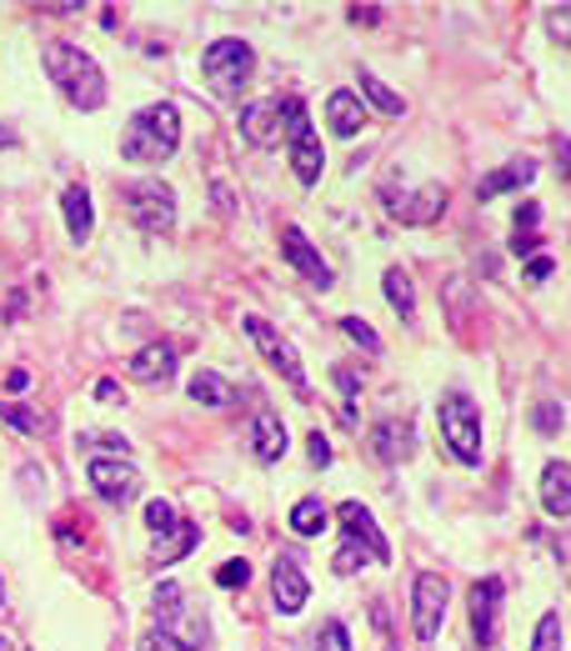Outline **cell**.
I'll return each mask as SVG.
<instances>
[{
	"label": "cell",
	"instance_id": "obj_19",
	"mask_svg": "<svg viewBox=\"0 0 571 651\" xmlns=\"http://www.w3.org/2000/svg\"><path fill=\"white\" fill-rule=\"evenodd\" d=\"M170 371H176V351H170L166 341H150V346H140L136 356H130V376L146 381V386L170 381Z\"/></svg>",
	"mask_w": 571,
	"mask_h": 651
},
{
	"label": "cell",
	"instance_id": "obj_9",
	"mask_svg": "<svg viewBox=\"0 0 571 651\" xmlns=\"http://www.w3.org/2000/svg\"><path fill=\"white\" fill-rule=\"evenodd\" d=\"M446 576H436V571H421L416 581H411V627H416V641L421 647H431L441 631V621H446Z\"/></svg>",
	"mask_w": 571,
	"mask_h": 651
},
{
	"label": "cell",
	"instance_id": "obj_23",
	"mask_svg": "<svg viewBox=\"0 0 571 651\" xmlns=\"http://www.w3.org/2000/svg\"><path fill=\"white\" fill-rule=\"evenodd\" d=\"M60 206H66V230L70 240H90V230H96V210H90V190L86 186H66V196H60Z\"/></svg>",
	"mask_w": 571,
	"mask_h": 651
},
{
	"label": "cell",
	"instance_id": "obj_36",
	"mask_svg": "<svg viewBox=\"0 0 571 651\" xmlns=\"http://www.w3.org/2000/svg\"><path fill=\"white\" fill-rule=\"evenodd\" d=\"M547 30H551V40H561V46L571 50V6H551L547 10Z\"/></svg>",
	"mask_w": 571,
	"mask_h": 651
},
{
	"label": "cell",
	"instance_id": "obj_6",
	"mask_svg": "<svg viewBox=\"0 0 571 651\" xmlns=\"http://www.w3.org/2000/svg\"><path fill=\"white\" fill-rule=\"evenodd\" d=\"M286 150H291V170H296L301 186H316L321 170H326V150H321L316 126H311L306 106L296 96H286Z\"/></svg>",
	"mask_w": 571,
	"mask_h": 651
},
{
	"label": "cell",
	"instance_id": "obj_34",
	"mask_svg": "<svg viewBox=\"0 0 571 651\" xmlns=\"http://www.w3.org/2000/svg\"><path fill=\"white\" fill-rule=\"evenodd\" d=\"M0 421H6L10 431H20V436H30V431H40V416L30 406H0Z\"/></svg>",
	"mask_w": 571,
	"mask_h": 651
},
{
	"label": "cell",
	"instance_id": "obj_28",
	"mask_svg": "<svg viewBox=\"0 0 571 651\" xmlns=\"http://www.w3.org/2000/svg\"><path fill=\"white\" fill-rule=\"evenodd\" d=\"M291 531H296V536H321V531H326V506H321L316 496H301L296 506H291Z\"/></svg>",
	"mask_w": 571,
	"mask_h": 651
},
{
	"label": "cell",
	"instance_id": "obj_17",
	"mask_svg": "<svg viewBox=\"0 0 571 651\" xmlns=\"http://www.w3.org/2000/svg\"><path fill=\"white\" fill-rule=\"evenodd\" d=\"M531 180H536V156H516V160H506V166H496L491 176H481L476 196L491 200V196H501V190H526Z\"/></svg>",
	"mask_w": 571,
	"mask_h": 651
},
{
	"label": "cell",
	"instance_id": "obj_18",
	"mask_svg": "<svg viewBox=\"0 0 571 651\" xmlns=\"http://www.w3.org/2000/svg\"><path fill=\"white\" fill-rule=\"evenodd\" d=\"M541 506H547V516H571V466L567 461H547L541 466Z\"/></svg>",
	"mask_w": 571,
	"mask_h": 651
},
{
	"label": "cell",
	"instance_id": "obj_11",
	"mask_svg": "<svg viewBox=\"0 0 571 651\" xmlns=\"http://www.w3.org/2000/svg\"><path fill=\"white\" fill-rule=\"evenodd\" d=\"M86 481H90V491H96V496L120 501V506H126V501L140 491V471L130 466L126 456H90L86 461Z\"/></svg>",
	"mask_w": 571,
	"mask_h": 651
},
{
	"label": "cell",
	"instance_id": "obj_45",
	"mask_svg": "<svg viewBox=\"0 0 571 651\" xmlns=\"http://www.w3.org/2000/svg\"><path fill=\"white\" fill-rule=\"evenodd\" d=\"M26 386H30V371H26V366H16V371L6 376V391H16V396H20Z\"/></svg>",
	"mask_w": 571,
	"mask_h": 651
},
{
	"label": "cell",
	"instance_id": "obj_3",
	"mask_svg": "<svg viewBox=\"0 0 571 651\" xmlns=\"http://www.w3.org/2000/svg\"><path fill=\"white\" fill-rule=\"evenodd\" d=\"M336 516H341V551H336V561H331V571H336V576H351V571L366 566V561L386 566L391 546H386V536H381L376 516H371L361 501H341Z\"/></svg>",
	"mask_w": 571,
	"mask_h": 651
},
{
	"label": "cell",
	"instance_id": "obj_4",
	"mask_svg": "<svg viewBox=\"0 0 571 651\" xmlns=\"http://www.w3.org/2000/svg\"><path fill=\"white\" fill-rule=\"evenodd\" d=\"M436 421H441V441L461 466H481V411L466 391H441L436 401Z\"/></svg>",
	"mask_w": 571,
	"mask_h": 651
},
{
	"label": "cell",
	"instance_id": "obj_49",
	"mask_svg": "<svg viewBox=\"0 0 571 651\" xmlns=\"http://www.w3.org/2000/svg\"><path fill=\"white\" fill-rule=\"evenodd\" d=\"M0 651H16V647H10V641H6V637H0Z\"/></svg>",
	"mask_w": 571,
	"mask_h": 651
},
{
	"label": "cell",
	"instance_id": "obj_15",
	"mask_svg": "<svg viewBox=\"0 0 571 651\" xmlns=\"http://www.w3.org/2000/svg\"><path fill=\"white\" fill-rule=\"evenodd\" d=\"M270 596H276L280 617H296V611L306 606L311 581H306V571H301L296 556H276V566H270Z\"/></svg>",
	"mask_w": 571,
	"mask_h": 651
},
{
	"label": "cell",
	"instance_id": "obj_8",
	"mask_svg": "<svg viewBox=\"0 0 571 651\" xmlns=\"http://www.w3.org/2000/svg\"><path fill=\"white\" fill-rule=\"evenodd\" d=\"M240 326H246V336L256 341V351L270 361V371H276L280 381H286L291 391H301L306 396V366H301V356H296V346H291L286 336H280L276 326H270L266 316H240Z\"/></svg>",
	"mask_w": 571,
	"mask_h": 651
},
{
	"label": "cell",
	"instance_id": "obj_50",
	"mask_svg": "<svg viewBox=\"0 0 571 651\" xmlns=\"http://www.w3.org/2000/svg\"><path fill=\"white\" fill-rule=\"evenodd\" d=\"M0 596H6V586H0Z\"/></svg>",
	"mask_w": 571,
	"mask_h": 651
},
{
	"label": "cell",
	"instance_id": "obj_47",
	"mask_svg": "<svg viewBox=\"0 0 571 651\" xmlns=\"http://www.w3.org/2000/svg\"><path fill=\"white\" fill-rule=\"evenodd\" d=\"M557 166L561 176H571V140H557Z\"/></svg>",
	"mask_w": 571,
	"mask_h": 651
},
{
	"label": "cell",
	"instance_id": "obj_37",
	"mask_svg": "<svg viewBox=\"0 0 571 651\" xmlns=\"http://www.w3.org/2000/svg\"><path fill=\"white\" fill-rule=\"evenodd\" d=\"M246 581H250V566H246V561H220V566H216V586L236 591V586H246Z\"/></svg>",
	"mask_w": 571,
	"mask_h": 651
},
{
	"label": "cell",
	"instance_id": "obj_20",
	"mask_svg": "<svg viewBox=\"0 0 571 651\" xmlns=\"http://www.w3.org/2000/svg\"><path fill=\"white\" fill-rule=\"evenodd\" d=\"M286 421L270 416V411H260L256 421H250V451H256V461H280L286 456Z\"/></svg>",
	"mask_w": 571,
	"mask_h": 651
},
{
	"label": "cell",
	"instance_id": "obj_48",
	"mask_svg": "<svg viewBox=\"0 0 571 651\" xmlns=\"http://www.w3.org/2000/svg\"><path fill=\"white\" fill-rule=\"evenodd\" d=\"M6 146H16V136H10V130L0 126V150H6Z\"/></svg>",
	"mask_w": 571,
	"mask_h": 651
},
{
	"label": "cell",
	"instance_id": "obj_16",
	"mask_svg": "<svg viewBox=\"0 0 571 651\" xmlns=\"http://www.w3.org/2000/svg\"><path fill=\"white\" fill-rule=\"evenodd\" d=\"M240 136L250 146H276L286 136V100H256L240 110Z\"/></svg>",
	"mask_w": 571,
	"mask_h": 651
},
{
	"label": "cell",
	"instance_id": "obj_33",
	"mask_svg": "<svg viewBox=\"0 0 571 651\" xmlns=\"http://www.w3.org/2000/svg\"><path fill=\"white\" fill-rule=\"evenodd\" d=\"M341 331H346V336L356 341L361 351H371V356H376V351H381V336H376V331H371L361 316H341Z\"/></svg>",
	"mask_w": 571,
	"mask_h": 651
},
{
	"label": "cell",
	"instance_id": "obj_2",
	"mask_svg": "<svg viewBox=\"0 0 571 651\" xmlns=\"http://www.w3.org/2000/svg\"><path fill=\"white\" fill-rule=\"evenodd\" d=\"M46 76L56 80L60 96H66L70 106H80V110L106 106V76H100L96 56H86L80 46H66V40L46 46Z\"/></svg>",
	"mask_w": 571,
	"mask_h": 651
},
{
	"label": "cell",
	"instance_id": "obj_44",
	"mask_svg": "<svg viewBox=\"0 0 571 651\" xmlns=\"http://www.w3.org/2000/svg\"><path fill=\"white\" fill-rule=\"evenodd\" d=\"M96 401H126V391L116 381H96Z\"/></svg>",
	"mask_w": 571,
	"mask_h": 651
},
{
	"label": "cell",
	"instance_id": "obj_14",
	"mask_svg": "<svg viewBox=\"0 0 571 651\" xmlns=\"http://www.w3.org/2000/svg\"><path fill=\"white\" fill-rule=\"evenodd\" d=\"M501 596H506L501 576H481L476 586H471V596H466V611H471V637H476L481 647H491V641H496V611H501Z\"/></svg>",
	"mask_w": 571,
	"mask_h": 651
},
{
	"label": "cell",
	"instance_id": "obj_38",
	"mask_svg": "<svg viewBox=\"0 0 571 651\" xmlns=\"http://www.w3.org/2000/svg\"><path fill=\"white\" fill-rule=\"evenodd\" d=\"M80 451H116V456H126V436H106V431H86L80 436Z\"/></svg>",
	"mask_w": 571,
	"mask_h": 651
},
{
	"label": "cell",
	"instance_id": "obj_39",
	"mask_svg": "<svg viewBox=\"0 0 571 651\" xmlns=\"http://www.w3.org/2000/svg\"><path fill=\"white\" fill-rule=\"evenodd\" d=\"M561 421H567V416H561V406H557V401H541V406L531 411V426H536L541 436H551V431H557Z\"/></svg>",
	"mask_w": 571,
	"mask_h": 651
},
{
	"label": "cell",
	"instance_id": "obj_13",
	"mask_svg": "<svg viewBox=\"0 0 571 651\" xmlns=\"http://www.w3.org/2000/svg\"><path fill=\"white\" fill-rule=\"evenodd\" d=\"M366 446H371V456H376L381 466H396V461H406L411 451H416V431H411L406 416H381L376 426H371Z\"/></svg>",
	"mask_w": 571,
	"mask_h": 651
},
{
	"label": "cell",
	"instance_id": "obj_25",
	"mask_svg": "<svg viewBox=\"0 0 571 651\" xmlns=\"http://www.w3.org/2000/svg\"><path fill=\"white\" fill-rule=\"evenodd\" d=\"M541 206L536 200H526V206L516 210V226H511V250L516 256H536V246H541Z\"/></svg>",
	"mask_w": 571,
	"mask_h": 651
},
{
	"label": "cell",
	"instance_id": "obj_27",
	"mask_svg": "<svg viewBox=\"0 0 571 651\" xmlns=\"http://www.w3.org/2000/svg\"><path fill=\"white\" fill-rule=\"evenodd\" d=\"M361 96H366V100H361V106H376L381 116H401V110H406V100H401L396 90L386 86V80H376V76H371V70H361Z\"/></svg>",
	"mask_w": 571,
	"mask_h": 651
},
{
	"label": "cell",
	"instance_id": "obj_1",
	"mask_svg": "<svg viewBox=\"0 0 571 651\" xmlns=\"http://www.w3.org/2000/svg\"><path fill=\"white\" fill-rule=\"evenodd\" d=\"M180 146V110L170 100H156V106L136 110L120 130V160L130 166H166Z\"/></svg>",
	"mask_w": 571,
	"mask_h": 651
},
{
	"label": "cell",
	"instance_id": "obj_22",
	"mask_svg": "<svg viewBox=\"0 0 571 651\" xmlns=\"http://www.w3.org/2000/svg\"><path fill=\"white\" fill-rule=\"evenodd\" d=\"M361 116H366V106H361V96H351V90H331L326 100V126L331 136H356L361 130Z\"/></svg>",
	"mask_w": 571,
	"mask_h": 651
},
{
	"label": "cell",
	"instance_id": "obj_43",
	"mask_svg": "<svg viewBox=\"0 0 571 651\" xmlns=\"http://www.w3.org/2000/svg\"><path fill=\"white\" fill-rule=\"evenodd\" d=\"M346 16H351V26H376V20H381V6H351Z\"/></svg>",
	"mask_w": 571,
	"mask_h": 651
},
{
	"label": "cell",
	"instance_id": "obj_32",
	"mask_svg": "<svg viewBox=\"0 0 571 651\" xmlns=\"http://www.w3.org/2000/svg\"><path fill=\"white\" fill-rule=\"evenodd\" d=\"M316 651H351V631H346V621H321V631H316Z\"/></svg>",
	"mask_w": 571,
	"mask_h": 651
},
{
	"label": "cell",
	"instance_id": "obj_21",
	"mask_svg": "<svg viewBox=\"0 0 571 651\" xmlns=\"http://www.w3.org/2000/svg\"><path fill=\"white\" fill-rule=\"evenodd\" d=\"M196 541H200V526H196V521L180 516L176 526L160 531V536H156V546H150V561H156V566H170V561H180L186 551H196Z\"/></svg>",
	"mask_w": 571,
	"mask_h": 651
},
{
	"label": "cell",
	"instance_id": "obj_31",
	"mask_svg": "<svg viewBox=\"0 0 571 651\" xmlns=\"http://www.w3.org/2000/svg\"><path fill=\"white\" fill-rule=\"evenodd\" d=\"M466 296H471V280L466 276H451L446 280V306H451V326L466 331Z\"/></svg>",
	"mask_w": 571,
	"mask_h": 651
},
{
	"label": "cell",
	"instance_id": "obj_30",
	"mask_svg": "<svg viewBox=\"0 0 571 651\" xmlns=\"http://www.w3.org/2000/svg\"><path fill=\"white\" fill-rule=\"evenodd\" d=\"M336 386H341V401H346V406H341V421H346V426H356V396H361V376L356 371H346V366H336Z\"/></svg>",
	"mask_w": 571,
	"mask_h": 651
},
{
	"label": "cell",
	"instance_id": "obj_12",
	"mask_svg": "<svg viewBox=\"0 0 571 651\" xmlns=\"http://www.w3.org/2000/svg\"><path fill=\"white\" fill-rule=\"evenodd\" d=\"M280 256H286V266H291V270H301V276H306L316 290H331L336 270H331V260L321 256L316 246H311L306 230H301V226H280Z\"/></svg>",
	"mask_w": 571,
	"mask_h": 651
},
{
	"label": "cell",
	"instance_id": "obj_29",
	"mask_svg": "<svg viewBox=\"0 0 571 651\" xmlns=\"http://www.w3.org/2000/svg\"><path fill=\"white\" fill-rule=\"evenodd\" d=\"M561 641H567V627H561L557 611H547V617L536 621V637H531V651H561Z\"/></svg>",
	"mask_w": 571,
	"mask_h": 651
},
{
	"label": "cell",
	"instance_id": "obj_51",
	"mask_svg": "<svg viewBox=\"0 0 571 651\" xmlns=\"http://www.w3.org/2000/svg\"><path fill=\"white\" fill-rule=\"evenodd\" d=\"M0 326H6V316H0Z\"/></svg>",
	"mask_w": 571,
	"mask_h": 651
},
{
	"label": "cell",
	"instance_id": "obj_7",
	"mask_svg": "<svg viewBox=\"0 0 571 651\" xmlns=\"http://www.w3.org/2000/svg\"><path fill=\"white\" fill-rule=\"evenodd\" d=\"M120 200H126L130 220H136L140 230H170L176 226V190H170L166 180H156V176L130 180V186L120 190Z\"/></svg>",
	"mask_w": 571,
	"mask_h": 651
},
{
	"label": "cell",
	"instance_id": "obj_40",
	"mask_svg": "<svg viewBox=\"0 0 571 651\" xmlns=\"http://www.w3.org/2000/svg\"><path fill=\"white\" fill-rule=\"evenodd\" d=\"M146 521H150V531L160 536V531H170L180 516H176V506H170V501H150V506H146Z\"/></svg>",
	"mask_w": 571,
	"mask_h": 651
},
{
	"label": "cell",
	"instance_id": "obj_41",
	"mask_svg": "<svg viewBox=\"0 0 571 651\" xmlns=\"http://www.w3.org/2000/svg\"><path fill=\"white\" fill-rule=\"evenodd\" d=\"M551 270H557V260H551V256H541V250L526 260V280H531V286H541V280H547Z\"/></svg>",
	"mask_w": 571,
	"mask_h": 651
},
{
	"label": "cell",
	"instance_id": "obj_5",
	"mask_svg": "<svg viewBox=\"0 0 571 651\" xmlns=\"http://www.w3.org/2000/svg\"><path fill=\"white\" fill-rule=\"evenodd\" d=\"M250 70H256V50L236 36L210 40L206 56H200V76L220 100H240V90L250 86Z\"/></svg>",
	"mask_w": 571,
	"mask_h": 651
},
{
	"label": "cell",
	"instance_id": "obj_24",
	"mask_svg": "<svg viewBox=\"0 0 571 651\" xmlns=\"http://www.w3.org/2000/svg\"><path fill=\"white\" fill-rule=\"evenodd\" d=\"M190 401H200V406H236V386H230L220 371H200V376H190Z\"/></svg>",
	"mask_w": 571,
	"mask_h": 651
},
{
	"label": "cell",
	"instance_id": "obj_10",
	"mask_svg": "<svg viewBox=\"0 0 571 651\" xmlns=\"http://www.w3.org/2000/svg\"><path fill=\"white\" fill-rule=\"evenodd\" d=\"M381 200H386V210L396 220H406V226H431V220L446 210V186H436V180H426L421 190L386 186V190H381Z\"/></svg>",
	"mask_w": 571,
	"mask_h": 651
},
{
	"label": "cell",
	"instance_id": "obj_26",
	"mask_svg": "<svg viewBox=\"0 0 571 651\" xmlns=\"http://www.w3.org/2000/svg\"><path fill=\"white\" fill-rule=\"evenodd\" d=\"M381 290H386L391 310H396L401 320H416V290H411V276L401 266H391L386 276H381Z\"/></svg>",
	"mask_w": 571,
	"mask_h": 651
},
{
	"label": "cell",
	"instance_id": "obj_42",
	"mask_svg": "<svg viewBox=\"0 0 571 651\" xmlns=\"http://www.w3.org/2000/svg\"><path fill=\"white\" fill-rule=\"evenodd\" d=\"M306 451H311V461H316V466H331V441L321 436V431H311V436H306Z\"/></svg>",
	"mask_w": 571,
	"mask_h": 651
},
{
	"label": "cell",
	"instance_id": "obj_46",
	"mask_svg": "<svg viewBox=\"0 0 571 651\" xmlns=\"http://www.w3.org/2000/svg\"><path fill=\"white\" fill-rule=\"evenodd\" d=\"M557 561H561V576H567V586H571V541H557Z\"/></svg>",
	"mask_w": 571,
	"mask_h": 651
},
{
	"label": "cell",
	"instance_id": "obj_35",
	"mask_svg": "<svg viewBox=\"0 0 571 651\" xmlns=\"http://www.w3.org/2000/svg\"><path fill=\"white\" fill-rule=\"evenodd\" d=\"M136 651H186V641H180L176 631L156 627V631H146V637H140V647H136Z\"/></svg>",
	"mask_w": 571,
	"mask_h": 651
}]
</instances>
